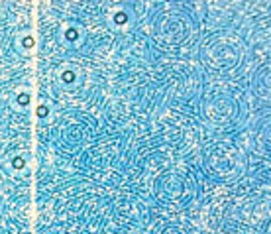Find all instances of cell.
Returning a JSON list of instances; mask_svg holds the SVG:
<instances>
[{"instance_id":"6da1fadb","label":"cell","mask_w":271,"mask_h":234,"mask_svg":"<svg viewBox=\"0 0 271 234\" xmlns=\"http://www.w3.org/2000/svg\"><path fill=\"white\" fill-rule=\"evenodd\" d=\"M63 81H73V73L69 71V73H63Z\"/></svg>"}]
</instances>
